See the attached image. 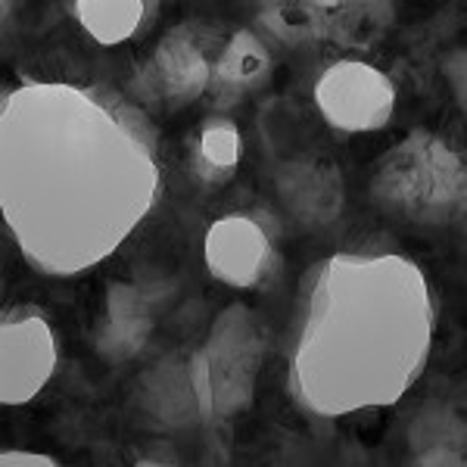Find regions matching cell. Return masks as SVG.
I'll return each mask as SVG.
<instances>
[{
	"mask_svg": "<svg viewBox=\"0 0 467 467\" xmlns=\"http://www.w3.org/2000/svg\"><path fill=\"white\" fill-rule=\"evenodd\" d=\"M380 200L393 202L399 213L420 222H442L462 213L464 169L440 140L418 134L402 144L380 169L374 184Z\"/></svg>",
	"mask_w": 467,
	"mask_h": 467,
	"instance_id": "1",
	"label": "cell"
},
{
	"mask_svg": "<svg viewBox=\"0 0 467 467\" xmlns=\"http://www.w3.org/2000/svg\"><path fill=\"white\" fill-rule=\"evenodd\" d=\"M318 107L334 128L343 131H374L393 116L396 88L380 69L358 59L334 63L318 81Z\"/></svg>",
	"mask_w": 467,
	"mask_h": 467,
	"instance_id": "2",
	"label": "cell"
},
{
	"mask_svg": "<svg viewBox=\"0 0 467 467\" xmlns=\"http://www.w3.org/2000/svg\"><path fill=\"white\" fill-rule=\"evenodd\" d=\"M209 78H213V63L206 57V37L193 35L191 26L175 28L138 72L144 97L169 107L200 97L209 88Z\"/></svg>",
	"mask_w": 467,
	"mask_h": 467,
	"instance_id": "3",
	"label": "cell"
},
{
	"mask_svg": "<svg viewBox=\"0 0 467 467\" xmlns=\"http://www.w3.org/2000/svg\"><path fill=\"white\" fill-rule=\"evenodd\" d=\"M206 265L231 287H253L271 265V240L259 222L246 215L222 218L209 228Z\"/></svg>",
	"mask_w": 467,
	"mask_h": 467,
	"instance_id": "4",
	"label": "cell"
},
{
	"mask_svg": "<svg viewBox=\"0 0 467 467\" xmlns=\"http://www.w3.org/2000/svg\"><path fill=\"white\" fill-rule=\"evenodd\" d=\"M271 72V54L259 41V35L240 28L237 35L224 44L213 66V78H209V90L215 94L218 103H234L253 88H259Z\"/></svg>",
	"mask_w": 467,
	"mask_h": 467,
	"instance_id": "5",
	"label": "cell"
},
{
	"mask_svg": "<svg viewBox=\"0 0 467 467\" xmlns=\"http://www.w3.org/2000/svg\"><path fill=\"white\" fill-rule=\"evenodd\" d=\"M240 162V128L224 116H209L197 128L193 169L206 184H224Z\"/></svg>",
	"mask_w": 467,
	"mask_h": 467,
	"instance_id": "6",
	"label": "cell"
},
{
	"mask_svg": "<svg viewBox=\"0 0 467 467\" xmlns=\"http://www.w3.org/2000/svg\"><path fill=\"white\" fill-rule=\"evenodd\" d=\"M144 4H75L81 26L100 44L125 41L144 19Z\"/></svg>",
	"mask_w": 467,
	"mask_h": 467,
	"instance_id": "7",
	"label": "cell"
},
{
	"mask_svg": "<svg viewBox=\"0 0 467 467\" xmlns=\"http://www.w3.org/2000/svg\"><path fill=\"white\" fill-rule=\"evenodd\" d=\"M6 467L10 464H54L50 458H41V455H22V451H4V458H0Z\"/></svg>",
	"mask_w": 467,
	"mask_h": 467,
	"instance_id": "8",
	"label": "cell"
}]
</instances>
